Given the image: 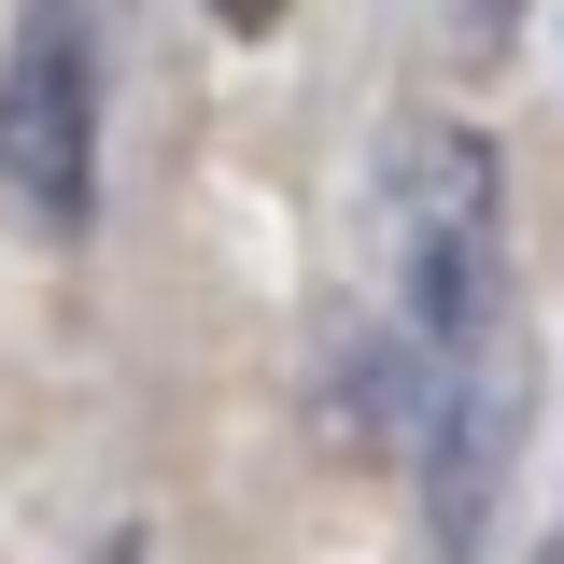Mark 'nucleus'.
<instances>
[{"label":"nucleus","instance_id":"f257e3e1","mask_svg":"<svg viewBox=\"0 0 564 564\" xmlns=\"http://www.w3.org/2000/svg\"><path fill=\"white\" fill-rule=\"evenodd\" d=\"M381 254H395V325L381 352H466L508 339V184L480 128H410L381 184Z\"/></svg>","mask_w":564,"mask_h":564},{"label":"nucleus","instance_id":"f03ea898","mask_svg":"<svg viewBox=\"0 0 564 564\" xmlns=\"http://www.w3.org/2000/svg\"><path fill=\"white\" fill-rule=\"evenodd\" d=\"M0 212L70 254L99 226V0H14L0 43Z\"/></svg>","mask_w":564,"mask_h":564},{"label":"nucleus","instance_id":"7ed1b4c3","mask_svg":"<svg viewBox=\"0 0 564 564\" xmlns=\"http://www.w3.org/2000/svg\"><path fill=\"white\" fill-rule=\"evenodd\" d=\"M212 29H240V43H269V29H282V0H212Z\"/></svg>","mask_w":564,"mask_h":564},{"label":"nucleus","instance_id":"20e7f679","mask_svg":"<svg viewBox=\"0 0 564 564\" xmlns=\"http://www.w3.org/2000/svg\"><path fill=\"white\" fill-rule=\"evenodd\" d=\"M99 564H141V536H113V551H99Z\"/></svg>","mask_w":564,"mask_h":564},{"label":"nucleus","instance_id":"39448f33","mask_svg":"<svg viewBox=\"0 0 564 564\" xmlns=\"http://www.w3.org/2000/svg\"><path fill=\"white\" fill-rule=\"evenodd\" d=\"M551 564H564V536H551Z\"/></svg>","mask_w":564,"mask_h":564}]
</instances>
